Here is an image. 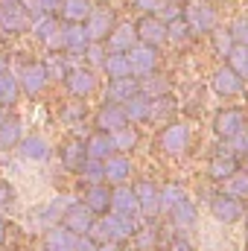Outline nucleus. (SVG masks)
<instances>
[{"instance_id":"f257e3e1","label":"nucleus","mask_w":248,"mask_h":251,"mask_svg":"<svg viewBox=\"0 0 248 251\" xmlns=\"http://www.w3.org/2000/svg\"><path fill=\"white\" fill-rule=\"evenodd\" d=\"M114 26H117V15L111 6H94L91 15L85 18V32L91 41H105Z\"/></svg>"},{"instance_id":"f03ea898","label":"nucleus","mask_w":248,"mask_h":251,"mask_svg":"<svg viewBox=\"0 0 248 251\" xmlns=\"http://www.w3.org/2000/svg\"><path fill=\"white\" fill-rule=\"evenodd\" d=\"M237 170H240V158H237L231 140H225V143L213 152V158H210V164H207V173H210L213 181H225V178H231Z\"/></svg>"},{"instance_id":"7ed1b4c3","label":"nucleus","mask_w":248,"mask_h":251,"mask_svg":"<svg viewBox=\"0 0 248 251\" xmlns=\"http://www.w3.org/2000/svg\"><path fill=\"white\" fill-rule=\"evenodd\" d=\"M181 18L187 21V26L193 32H210L216 26V12L207 0H190L181 12Z\"/></svg>"},{"instance_id":"20e7f679","label":"nucleus","mask_w":248,"mask_h":251,"mask_svg":"<svg viewBox=\"0 0 248 251\" xmlns=\"http://www.w3.org/2000/svg\"><path fill=\"white\" fill-rule=\"evenodd\" d=\"M134 32H137V41L161 47L167 41V21H161L155 12H143V18H137L134 24Z\"/></svg>"},{"instance_id":"39448f33","label":"nucleus","mask_w":248,"mask_h":251,"mask_svg":"<svg viewBox=\"0 0 248 251\" xmlns=\"http://www.w3.org/2000/svg\"><path fill=\"white\" fill-rule=\"evenodd\" d=\"M29 29V15L21 3H0V32L3 35H21Z\"/></svg>"},{"instance_id":"423d86ee","label":"nucleus","mask_w":248,"mask_h":251,"mask_svg":"<svg viewBox=\"0 0 248 251\" xmlns=\"http://www.w3.org/2000/svg\"><path fill=\"white\" fill-rule=\"evenodd\" d=\"M99 222H102L105 240H114V243H125V240H131L134 231H137L134 216H123V213H114V210H108L105 219H99Z\"/></svg>"},{"instance_id":"0eeeda50","label":"nucleus","mask_w":248,"mask_h":251,"mask_svg":"<svg viewBox=\"0 0 248 251\" xmlns=\"http://www.w3.org/2000/svg\"><path fill=\"white\" fill-rule=\"evenodd\" d=\"M190 146V128L181 120H170L161 131V149L167 155H184Z\"/></svg>"},{"instance_id":"6e6552de","label":"nucleus","mask_w":248,"mask_h":251,"mask_svg":"<svg viewBox=\"0 0 248 251\" xmlns=\"http://www.w3.org/2000/svg\"><path fill=\"white\" fill-rule=\"evenodd\" d=\"M50 82V73H47V64L41 62H26L18 73V85L29 94V97H38Z\"/></svg>"},{"instance_id":"1a4fd4ad","label":"nucleus","mask_w":248,"mask_h":251,"mask_svg":"<svg viewBox=\"0 0 248 251\" xmlns=\"http://www.w3.org/2000/svg\"><path fill=\"white\" fill-rule=\"evenodd\" d=\"M210 213H213L219 222L231 225V222L243 219L246 207H243V199H237V196H231V193H216V196L210 199Z\"/></svg>"},{"instance_id":"9d476101","label":"nucleus","mask_w":248,"mask_h":251,"mask_svg":"<svg viewBox=\"0 0 248 251\" xmlns=\"http://www.w3.org/2000/svg\"><path fill=\"white\" fill-rule=\"evenodd\" d=\"M62 225L82 237V234H88L91 225H94V210H91L85 201H70L62 213Z\"/></svg>"},{"instance_id":"9b49d317","label":"nucleus","mask_w":248,"mask_h":251,"mask_svg":"<svg viewBox=\"0 0 248 251\" xmlns=\"http://www.w3.org/2000/svg\"><path fill=\"white\" fill-rule=\"evenodd\" d=\"M246 126H248V120L240 108H222V111L213 117V131H216V137H222V140L237 137Z\"/></svg>"},{"instance_id":"f8f14e48","label":"nucleus","mask_w":248,"mask_h":251,"mask_svg":"<svg viewBox=\"0 0 248 251\" xmlns=\"http://www.w3.org/2000/svg\"><path fill=\"white\" fill-rule=\"evenodd\" d=\"M134 196H137V210L146 216V219H155L158 210H161V187L149 178L137 181L134 184Z\"/></svg>"},{"instance_id":"ddd939ff","label":"nucleus","mask_w":248,"mask_h":251,"mask_svg":"<svg viewBox=\"0 0 248 251\" xmlns=\"http://www.w3.org/2000/svg\"><path fill=\"white\" fill-rule=\"evenodd\" d=\"M125 56H128V62H131V73H134V76L155 73V67H158V47H152V44L137 41Z\"/></svg>"},{"instance_id":"4468645a","label":"nucleus","mask_w":248,"mask_h":251,"mask_svg":"<svg viewBox=\"0 0 248 251\" xmlns=\"http://www.w3.org/2000/svg\"><path fill=\"white\" fill-rule=\"evenodd\" d=\"M94 123L99 131H117V128H123L128 123V117H125V108L120 102H102L99 105V111H97V117H94Z\"/></svg>"},{"instance_id":"2eb2a0df","label":"nucleus","mask_w":248,"mask_h":251,"mask_svg":"<svg viewBox=\"0 0 248 251\" xmlns=\"http://www.w3.org/2000/svg\"><path fill=\"white\" fill-rule=\"evenodd\" d=\"M243 88H246V79H243L231 64H225V67H219V70L213 73V91H216L219 97H237Z\"/></svg>"},{"instance_id":"dca6fc26","label":"nucleus","mask_w":248,"mask_h":251,"mask_svg":"<svg viewBox=\"0 0 248 251\" xmlns=\"http://www.w3.org/2000/svg\"><path fill=\"white\" fill-rule=\"evenodd\" d=\"M108 53H128L134 44H137V32H134V24H117L108 38L102 41Z\"/></svg>"},{"instance_id":"f3484780","label":"nucleus","mask_w":248,"mask_h":251,"mask_svg":"<svg viewBox=\"0 0 248 251\" xmlns=\"http://www.w3.org/2000/svg\"><path fill=\"white\" fill-rule=\"evenodd\" d=\"M64 85H67V91H70L73 97H88V94H94V88H97V76H94V70L73 67V70H67Z\"/></svg>"},{"instance_id":"a211bd4d","label":"nucleus","mask_w":248,"mask_h":251,"mask_svg":"<svg viewBox=\"0 0 248 251\" xmlns=\"http://www.w3.org/2000/svg\"><path fill=\"white\" fill-rule=\"evenodd\" d=\"M105 167V184H125V178L131 176V161L125 158L123 152H114L102 161Z\"/></svg>"},{"instance_id":"6ab92c4d","label":"nucleus","mask_w":248,"mask_h":251,"mask_svg":"<svg viewBox=\"0 0 248 251\" xmlns=\"http://www.w3.org/2000/svg\"><path fill=\"white\" fill-rule=\"evenodd\" d=\"M85 204L94 210V216H105L111 210V190H108V184L105 181L88 184V190H85Z\"/></svg>"},{"instance_id":"aec40b11","label":"nucleus","mask_w":248,"mask_h":251,"mask_svg":"<svg viewBox=\"0 0 248 251\" xmlns=\"http://www.w3.org/2000/svg\"><path fill=\"white\" fill-rule=\"evenodd\" d=\"M140 91V79H134V73L131 76H120V79H111L108 82V91H105V100L108 102H120L123 105L128 97H134Z\"/></svg>"},{"instance_id":"412c9836","label":"nucleus","mask_w":248,"mask_h":251,"mask_svg":"<svg viewBox=\"0 0 248 251\" xmlns=\"http://www.w3.org/2000/svg\"><path fill=\"white\" fill-rule=\"evenodd\" d=\"M111 210L114 213H123V216H137V196L134 187H125V184H114L111 190Z\"/></svg>"},{"instance_id":"4be33fe9","label":"nucleus","mask_w":248,"mask_h":251,"mask_svg":"<svg viewBox=\"0 0 248 251\" xmlns=\"http://www.w3.org/2000/svg\"><path fill=\"white\" fill-rule=\"evenodd\" d=\"M85 152H88V158H97V161H105L108 155H114L117 149H114V140H111V131H94L88 140H85Z\"/></svg>"},{"instance_id":"5701e85b","label":"nucleus","mask_w":248,"mask_h":251,"mask_svg":"<svg viewBox=\"0 0 248 251\" xmlns=\"http://www.w3.org/2000/svg\"><path fill=\"white\" fill-rule=\"evenodd\" d=\"M76 240H79V234H73L70 228L53 225V228L47 231V237H44V249L47 251H73Z\"/></svg>"},{"instance_id":"b1692460","label":"nucleus","mask_w":248,"mask_h":251,"mask_svg":"<svg viewBox=\"0 0 248 251\" xmlns=\"http://www.w3.org/2000/svg\"><path fill=\"white\" fill-rule=\"evenodd\" d=\"M18 152L26 158V161H47L50 158V143L41 137V134H29V137H21L18 143Z\"/></svg>"},{"instance_id":"393cba45","label":"nucleus","mask_w":248,"mask_h":251,"mask_svg":"<svg viewBox=\"0 0 248 251\" xmlns=\"http://www.w3.org/2000/svg\"><path fill=\"white\" fill-rule=\"evenodd\" d=\"M91 9H94L91 0H62L56 12H59V18H62L64 24H85V18L91 15Z\"/></svg>"},{"instance_id":"a878e982","label":"nucleus","mask_w":248,"mask_h":251,"mask_svg":"<svg viewBox=\"0 0 248 251\" xmlns=\"http://www.w3.org/2000/svg\"><path fill=\"white\" fill-rule=\"evenodd\" d=\"M85 161H88L85 143H82V140H76V137H70V140L62 146V164H64V170L79 173V170L85 167Z\"/></svg>"},{"instance_id":"bb28decb","label":"nucleus","mask_w":248,"mask_h":251,"mask_svg":"<svg viewBox=\"0 0 248 251\" xmlns=\"http://www.w3.org/2000/svg\"><path fill=\"white\" fill-rule=\"evenodd\" d=\"M91 44L88 32H85V24H64V50L70 53H85Z\"/></svg>"},{"instance_id":"cd10ccee","label":"nucleus","mask_w":248,"mask_h":251,"mask_svg":"<svg viewBox=\"0 0 248 251\" xmlns=\"http://www.w3.org/2000/svg\"><path fill=\"white\" fill-rule=\"evenodd\" d=\"M24 137V126L18 117H3L0 120V149H18Z\"/></svg>"},{"instance_id":"c85d7f7f","label":"nucleus","mask_w":248,"mask_h":251,"mask_svg":"<svg viewBox=\"0 0 248 251\" xmlns=\"http://www.w3.org/2000/svg\"><path fill=\"white\" fill-rule=\"evenodd\" d=\"M173 114H175V100H173L170 94L149 97V117H146V120H158V123H164V120H170Z\"/></svg>"},{"instance_id":"c756f323","label":"nucleus","mask_w":248,"mask_h":251,"mask_svg":"<svg viewBox=\"0 0 248 251\" xmlns=\"http://www.w3.org/2000/svg\"><path fill=\"white\" fill-rule=\"evenodd\" d=\"M123 108H125V117H128L131 123H140V120L149 117V97H146L143 91H137L134 97H128L123 102Z\"/></svg>"},{"instance_id":"7c9ffc66","label":"nucleus","mask_w":248,"mask_h":251,"mask_svg":"<svg viewBox=\"0 0 248 251\" xmlns=\"http://www.w3.org/2000/svg\"><path fill=\"white\" fill-rule=\"evenodd\" d=\"M102 70L108 73V79H120V76H131V62L125 53H108L105 62H102Z\"/></svg>"},{"instance_id":"2f4dec72","label":"nucleus","mask_w":248,"mask_h":251,"mask_svg":"<svg viewBox=\"0 0 248 251\" xmlns=\"http://www.w3.org/2000/svg\"><path fill=\"white\" fill-rule=\"evenodd\" d=\"M170 213H173L175 228H193V225H196V204H193L190 199H181Z\"/></svg>"},{"instance_id":"473e14b6","label":"nucleus","mask_w":248,"mask_h":251,"mask_svg":"<svg viewBox=\"0 0 248 251\" xmlns=\"http://www.w3.org/2000/svg\"><path fill=\"white\" fill-rule=\"evenodd\" d=\"M59 26H62V24L53 18V12H38V18L32 21V32H35L41 41H44V38H50Z\"/></svg>"},{"instance_id":"72a5a7b5","label":"nucleus","mask_w":248,"mask_h":251,"mask_svg":"<svg viewBox=\"0 0 248 251\" xmlns=\"http://www.w3.org/2000/svg\"><path fill=\"white\" fill-rule=\"evenodd\" d=\"M111 140H114V149L117 152H128V149L137 146V128H131V126L125 123L123 128L111 131Z\"/></svg>"},{"instance_id":"f704fd0d","label":"nucleus","mask_w":248,"mask_h":251,"mask_svg":"<svg viewBox=\"0 0 248 251\" xmlns=\"http://www.w3.org/2000/svg\"><path fill=\"white\" fill-rule=\"evenodd\" d=\"M225 184V193H231V196H237V199H246L248 196V170L243 173V170H237L231 178H225L222 181Z\"/></svg>"},{"instance_id":"c9c22d12","label":"nucleus","mask_w":248,"mask_h":251,"mask_svg":"<svg viewBox=\"0 0 248 251\" xmlns=\"http://www.w3.org/2000/svg\"><path fill=\"white\" fill-rule=\"evenodd\" d=\"M18 91H21L18 79L9 73H0V105H12L18 100Z\"/></svg>"},{"instance_id":"e433bc0d","label":"nucleus","mask_w":248,"mask_h":251,"mask_svg":"<svg viewBox=\"0 0 248 251\" xmlns=\"http://www.w3.org/2000/svg\"><path fill=\"white\" fill-rule=\"evenodd\" d=\"M190 26H187L184 18H170L167 21V41H175V44H184L187 38H190Z\"/></svg>"},{"instance_id":"4c0bfd02","label":"nucleus","mask_w":248,"mask_h":251,"mask_svg":"<svg viewBox=\"0 0 248 251\" xmlns=\"http://www.w3.org/2000/svg\"><path fill=\"white\" fill-rule=\"evenodd\" d=\"M228 64H231L243 79H248V47L234 44V47H231V53H228Z\"/></svg>"},{"instance_id":"58836bf2","label":"nucleus","mask_w":248,"mask_h":251,"mask_svg":"<svg viewBox=\"0 0 248 251\" xmlns=\"http://www.w3.org/2000/svg\"><path fill=\"white\" fill-rule=\"evenodd\" d=\"M79 176H82L88 184H99V181H105V167H102V161L88 158V161H85V167L79 170Z\"/></svg>"},{"instance_id":"ea45409f","label":"nucleus","mask_w":248,"mask_h":251,"mask_svg":"<svg viewBox=\"0 0 248 251\" xmlns=\"http://www.w3.org/2000/svg\"><path fill=\"white\" fill-rule=\"evenodd\" d=\"M210 38H213V50L219 53V56H228L231 53V47H234V35H231V29H210Z\"/></svg>"},{"instance_id":"a19ab883","label":"nucleus","mask_w":248,"mask_h":251,"mask_svg":"<svg viewBox=\"0 0 248 251\" xmlns=\"http://www.w3.org/2000/svg\"><path fill=\"white\" fill-rule=\"evenodd\" d=\"M140 91L146 97H161V94H167V82L161 76H155V73H146L143 82H140Z\"/></svg>"},{"instance_id":"79ce46f5","label":"nucleus","mask_w":248,"mask_h":251,"mask_svg":"<svg viewBox=\"0 0 248 251\" xmlns=\"http://www.w3.org/2000/svg\"><path fill=\"white\" fill-rule=\"evenodd\" d=\"M181 199H187V196H184V190L178 187V184H164V187H161V207L173 210Z\"/></svg>"},{"instance_id":"37998d69","label":"nucleus","mask_w":248,"mask_h":251,"mask_svg":"<svg viewBox=\"0 0 248 251\" xmlns=\"http://www.w3.org/2000/svg\"><path fill=\"white\" fill-rule=\"evenodd\" d=\"M134 243H137L140 251H155V246H158V234H155L152 228H137V231H134Z\"/></svg>"},{"instance_id":"c03bdc74","label":"nucleus","mask_w":248,"mask_h":251,"mask_svg":"<svg viewBox=\"0 0 248 251\" xmlns=\"http://www.w3.org/2000/svg\"><path fill=\"white\" fill-rule=\"evenodd\" d=\"M228 29H231V35H234V44L248 47V18H237Z\"/></svg>"},{"instance_id":"a18cd8bd","label":"nucleus","mask_w":248,"mask_h":251,"mask_svg":"<svg viewBox=\"0 0 248 251\" xmlns=\"http://www.w3.org/2000/svg\"><path fill=\"white\" fill-rule=\"evenodd\" d=\"M99 44H102V41H91L85 53L91 56V62H94V64H99V67H102V62H105V56H108V50H102Z\"/></svg>"},{"instance_id":"49530a36","label":"nucleus","mask_w":248,"mask_h":251,"mask_svg":"<svg viewBox=\"0 0 248 251\" xmlns=\"http://www.w3.org/2000/svg\"><path fill=\"white\" fill-rule=\"evenodd\" d=\"M73 251H99V243H97V240H91L88 234H82V237L76 240Z\"/></svg>"},{"instance_id":"de8ad7c7","label":"nucleus","mask_w":248,"mask_h":251,"mask_svg":"<svg viewBox=\"0 0 248 251\" xmlns=\"http://www.w3.org/2000/svg\"><path fill=\"white\" fill-rule=\"evenodd\" d=\"M12 199H15V187L9 181H0V207H9Z\"/></svg>"},{"instance_id":"09e8293b","label":"nucleus","mask_w":248,"mask_h":251,"mask_svg":"<svg viewBox=\"0 0 248 251\" xmlns=\"http://www.w3.org/2000/svg\"><path fill=\"white\" fill-rule=\"evenodd\" d=\"M134 6L143 9V12H158L164 6V0H134Z\"/></svg>"},{"instance_id":"8fccbe9b","label":"nucleus","mask_w":248,"mask_h":251,"mask_svg":"<svg viewBox=\"0 0 248 251\" xmlns=\"http://www.w3.org/2000/svg\"><path fill=\"white\" fill-rule=\"evenodd\" d=\"M170 251H193V246H190L187 237H175V240L170 243Z\"/></svg>"},{"instance_id":"3c124183","label":"nucleus","mask_w":248,"mask_h":251,"mask_svg":"<svg viewBox=\"0 0 248 251\" xmlns=\"http://www.w3.org/2000/svg\"><path fill=\"white\" fill-rule=\"evenodd\" d=\"M59 3H62V0H35L38 12H56V9H59Z\"/></svg>"},{"instance_id":"603ef678","label":"nucleus","mask_w":248,"mask_h":251,"mask_svg":"<svg viewBox=\"0 0 248 251\" xmlns=\"http://www.w3.org/2000/svg\"><path fill=\"white\" fill-rule=\"evenodd\" d=\"M99 251H120V243H114V240H105V243H99Z\"/></svg>"},{"instance_id":"864d4df0","label":"nucleus","mask_w":248,"mask_h":251,"mask_svg":"<svg viewBox=\"0 0 248 251\" xmlns=\"http://www.w3.org/2000/svg\"><path fill=\"white\" fill-rule=\"evenodd\" d=\"M6 67H9V62H6V56L0 53V73H6Z\"/></svg>"},{"instance_id":"5fc2aeb1","label":"nucleus","mask_w":248,"mask_h":251,"mask_svg":"<svg viewBox=\"0 0 248 251\" xmlns=\"http://www.w3.org/2000/svg\"><path fill=\"white\" fill-rule=\"evenodd\" d=\"M3 240H6V222L0 219V243H3Z\"/></svg>"},{"instance_id":"6e6d98bb","label":"nucleus","mask_w":248,"mask_h":251,"mask_svg":"<svg viewBox=\"0 0 248 251\" xmlns=\"http://www.w3.org/2000/svg\"><path fill=\"white\" fill-rule=\"evenodd\" d=\"M0 3H21V0H0Z\"/></svg>"},{"instance_id":"4d7b16f0","label":"nucleus","mask_w":248,"mask_h":251,"mask_svg":"<svg viewBox=\"0 0 248 251\" xmlns=\"http://www.w3.org/2000/svg\"><path fill=\"white\" fill-rule=\"evenodd\" d=\"M246 237H248V225H246Z\"/></svg>"},{"instance_id":"13d9d810","label":"nucleus","mask_w":248,"mask_h":251,"mask_svg":"<svg viewBox=\"0 0 248 251\" xmlns=\"http://www.w3.org/2000/svg\"><path fill=\"white\" fill-rule=\"evenodd\" d=\"M164 3H173V0H164Z\"/></svg>"},{"instance_id":"bf43d9fd","label":"nucleus","mask_w":248,"mask_h":251,"mask_svg":"<svg viewBox=\"0 0 248 251\" xmlns=\"http://www.w3.org/2000/svg\"><path fill=\"white\" fill-rule=\"evenodd\" d=\"M0 120H3V114H0Z\"/></svg>"}]
</instances>
